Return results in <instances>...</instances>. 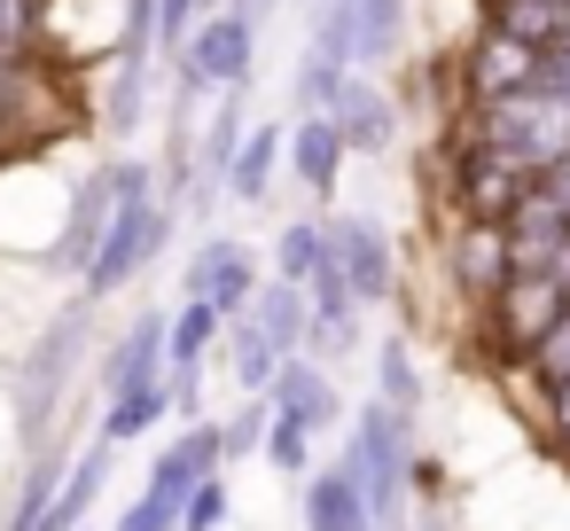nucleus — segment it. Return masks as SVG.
Here are the masks:
<instances>
[{
  "label": "nucleus",
  "instance_id": "58836bf2",
  "mask_svg": "<svg viewBox=\"0 0 570 531\" xmlns=\"http://www.w3.org/2000/svg\"><path fill=\"white\" fill-rule=\"evenodd\" d=\"M539 196H547V204H554V212L570 219V157H562L554 173H539Z\"/></svg>",
  "mask_w": 570,
  "mask_h": 531
},
{
  "label": "nucleus",
  "instance_id": "7ed1b4c3",
  "mask_svg": "<svg viewBox=\"0 0 570 531\" xmlns=\"http://www.w3.org/2000/svg\"><path fill=\"white\" fill-rule=\"evenodd\" d=\"M461 134L539 180V173H554V165L570 157V102L547 95V87H515V95L469 102V110H461Z\"/></svg>",
  "mask_w": 570,
  "mask_h": 531
},
{
  "label": "nucleus",
  "instance_id": "9b49d317",
  "mask_svg": "<svg viewBox=\"0 0 570 531\" xmlns=\"http://www.w3.org/2000/svg\"><path fill=\"white\" fill-rule=\"evenodd\" d=\"M258 282H266V274H258V258H250L235 235H212V243L188 258V274H180V297H204V305H219V313H243Z\"/></svg>",
  "mask_w": 570,
  "mask_h": 531
},
{
  "label": "nucleus",
  "instance_id": "f257e3e1",
  "mask_svg": "<svg viewBox=\"0 0 570 531\" xmlns=\"http://www.w3.org/2000/svg\"><path fill=\"white\" fill-rule=\"evenodd\" d=\"M165 235H173V212H165V180H157V165L149 157H118V196H110V227H102V243H95V258H87V305L95 297H118L157 250H165Z\"/></svg>",
  "mask_w": 570,
  "mask_h": 531
},
{
  "label": "nucleus",
  "instance_id": "20e7f679",
  "mask_svg": "<svg viewBox=\"0 0 570 531\" xmlns=\"http://www.w3.org/2000/svg\"><path fill=\"white\" fill-rule=\"evenodd\" d=\"M250 79H258V24H243L235 9H212V17L180 40V56H173V95H188V102L235 95V87H250Z\"/></svg>",
  "mask_w": 570,
  "mask_h": 531
},
{
  "label": "nucleus",
  "instance_id": "c9c22d12",
  "mask_svg": "<svg viewBox=\"0 0 570 531\" xmlns=\"http://www.w3.org/2000/svg\"><path fill=\"white\" fill-rule=\"evenodd\" d=\"M32 32H40V0H0V48H32Z\"/></svg>",
  "mask_w": 570,
  "mask_h": 531
},
{
  "label": "nucleus",
  "instance_id": "2f4dec72",
  "mask_svg": "<svg viewBox=\"0 0 570 531\" xmlns=\"http://www.w3.org/2000/svg\"><path fill=\"white\" fill-rule=\"evenodd\" d=\"M523 367H531V383H539V391H554V383L570 375V305H562V313L547 321V336H539V344L523 352Z\"/></svg>",
  "mask_w": 570,
  "mask_h": 531
},
{
  "label": "nucleus",
  "instance_id": "ea45409f",
  "mask_svg": "<svg viewBox=\"0 0 570 531\" xmlns=\"http://www.w3.org/2000/svg\"><path fill=\"white\" fill-rule=\"evenodd\" d=\"M547 399H554V414H547V422H554V437H562V445H570V375H562V383H554V391H547Z\"/></svg>",
  "mask_w": 570,
  "mask_h": 531
},
{
  "label": "nucleus",
  "instance_id": "7c9ffc66",
  "mask_svg": "<svg viewBox=\"0 0 570 531\" xmlns=\"http://www.w3.org/2000/svg\"><path fill=\"white\" fill-rule=\"evenodd\" d=\"M313 437H321L313 422H297V414H282V406H274V422H266V445H258V453H266L282 476H305V469H313Z\"/></svg>",
  "mask_w": 570,
  "mask_h": 531
},
{
  "label": "nucleus",
  "instance_id": "b1692460",
  "mask_svg": "<svg viewBox=\"0 0 570 531\" xmlns=\"http://www.w3.org/2000/svg\"><path fill=\"white\" fill-rule=\"evenodd\" d=\"M344 9H352V71L391 63L399 32H406V0H344Z\"/></svg>",
  "mask_w": 570,
  "mask_h": 531
},
{
  "label": "nucleus",
  "instance_id": "6e6552de",
  "mask_svg": "<svg viewBox=\"0 0 570 531\" xmlns=\"http://www.w3.org/2000/svg\"><path fill=\"white\" fill-rule=\"evenodd\" d=\"M110 196H118V157L95 165V173L71 188L63 227H56V243H48L40 266H56V274H87V258H95V243H102V227H110Z\"/></svg>",
  "mask_w": 570,
  "mask_h": 531
},
{
  "label": "nucleus",
  "instance_id": "ddd939ff",
  "mask_svg": "<svg viewBox=\"0 0 570 531\" xmlns=\"http://www.w3.org/2000/svg\"><path fill=\"white\" fill-rule=\"evenodd\" d=\"M282 157H289V173L305 180V196L313 204H328L336 188H344V134H336V118L328 110H305L297 126H289V141H282Z\"/></svg>",
  "mask_w": 570,
  "mask_h": 531
},
{
  "label": "nucleus",
  "instance_id": "cd10ccee",
  "mask_svg": "<svg viewBox=\"0 0 570 531\" xmlns=\"http://www.w3.org/2000/svg\"><path fill=\"white\" fill-rule=\"evenodd\" d=\"M149 79H157V71H141V63H110V87H102V126H110L118 141H134V134H141Z\"/></svg>",
  "mask_w": 570,
  "mask_h": 531
},
{
  "label": "nucleus",
  "instance_id": "37998d69",
  "mask_svg": "<svg viewBox=\"0 0 570 531\" xmlns=\"http://www.w3.org/2000/svg\"><path fill=\"white\" fill-rule=\"evenodd\" d=\"M406 531H438V523H430V515H422V523H406Z\"/></svg>",
  "mask_w": 570,
  "mask_h": 531
},
{
  "label": "nucleus",
  "instance_id": "39448f33",
  "mask_svg": "<svg viewBox=\"0 0 570 531\" xmlns=\"http://www.w3.org/2000/svg\"><path fill=\"white\" fill-rule=\"evenodd\" d=\"M87 321H95L87 305H63L40 328V344L24 352V375H17V430H24V445L48 437V422H56V406H63L71 375H79V352H87Z\"/></svg>",
  "mask_w": 570,
  "mask_h": 531
},
{
  "label": "nucleus",
  "instance_id": "f3484780",
  "mask_svg": "<svg viewBox=\"0 0 570 531\" xmlns=\"http://www.w3.org/2000/svg\"><path fill=\"white\" fill-rule=\"evenodd\" d=\"M110 453H118V445H102V437H95V445L71 461V476L56 484V500H48L24 531H79V523H87V508H95V500H102V484H110Z\"/></svg>",
  "mask_w": 570,
  "mask_h": 531
},
{
  "label": "nucleus",
  "instance_id": "5701e85b",
  "mask_svg": "<svg viewBox=\"0 0 570 531\" xmlns=\"http://www.w3.org/2000/svg\"><path fill=\"white\" fill-rule=\"evenodd\" d=\"M71 461H79V453H71L63 437H40V445H32V469H24V484H17V508L0 515V531H24V523L56 500V484L71 476Z\"/></svg>",
  "mask_w": 570,
  "mask_h": 531
},
{
  "label": "nucleus",
  "instance_id": "1a4fd4ad",
  "mask_svg": "<svg viewBox=\"0 0 570 531\" xmlns=\"http://www.w3.org/2000/svg\"><path fill=\"white\" fill-rule=\"evenodd\" d=\"M328 250H336V274L352 282V297L360 305H383L391 289H399V258H391V235L375 227V219H328Z\"/></svg>",
  "mask_w": 570,
  "mask_h": 531
},
{
  "label": "nucleus",
  "instance_id": "2eb2a0df",
  "mask_svg": "<svg viewBox=\"0 0 570 531\" xmlns=\"http://www.w3.org/2000/svg\"><path fill=\"white\" fill-rule=\"evenodd\" d=\"M149 383H165V313H134L126 336L102 360V399H126V391H149Z\"/></svg>",
  "mask_w": 570,
  "mask_h": 531
},
{
  "label": "nucleus",
  "instance_id": "e433bc0d",
  "mask_svg": "<svg viewBox=\"0 0 570 531\" xmlns=\"http://www.w3.org/2000/svg\"><path fill=\"white\" fill-rule=\"evenodd\" d=\"M17 95H24V56L0 48V141L17 134Z\"/></svg>",
  "mask_w": 570,
  "mask_h": 531
},
{
  "label": "nucleus",
  "instance_id": "9d476101",
  "mask_svg": "<svg viewBox=\"0 0 570 531\" xmlns=\"http://www.w3.org/2000/svg\"><path fill=\"white\" fill-rule=\"evenodd\" d=\"M539 56L547 48H523L508 32H476V48L461 56V102H492V95H515V87H539Z\"/></svg>",
  "mask_w": 570,
  "mask_h": 531
},
{
  "label": "nucleus",
  "instance_id": "6ab92c4d",
  "mask_svg": "<svg viewBox=\"0 0 570 531\" xmlns=\"http://www.w3.org/2000/svg\"><path fill=\"white\" fill-rule=\"evenodd\" d=\"M282 414H297V422H313V430H328L336 422V383H328V367L313 360V352H289L282 367H274V391H266Z\"/></svg>",
  "mask_w": 570,
  "mask_h": 531
},
{
  "label": "nucleus",
  "instance_id": "473e14b6",
  "mask_svg": "<svg viewBox=\"0 0 570 531\" xmlns=\"http://www.w3.org/2000/svg\"><path fill=\"white\" fill-rule=\"evenodd\" d=\"M266 422H274V399H243L235 422H219V453H227V461L258 453V445H266Z\"/></svg>",
  "mask_w": 570,
  "mask_h": 531
},
{
  "label": "nucleus",
  "instance_id": "72a5a7b5",
  "mask_svg": "<svg viewBox=\"0 0 570 531\" xmlns=\"http://www.w3.org/2000/svg\"><path fill=\"white\" fill-rule=\"evenodd\" d=\"M235 515V500H227V476H204L188 500H180V531H219Z\"/></svg>",
  "mask_w": 570,
  "mask_h": 531
},
{
  "label": "nucleus",
  "instance_id": "a878e982",
  "mask_svg": "<svg viewBox=\"0 0 570 531\" xmlns=\"http://www.w3.org/2000/svg\"><path fill=\"white\" fill-rule=\"evenodd\" d=\"M227 352H235V391H243V399H266V391H274L282 352L250 328V313H227Z\"/></svg>",
  "mask_w": 570,
  "mask_h": 531
},
{
  "label": "nucleus",
  "instance_id": "4c0bfd02",
  "mask_svg": "<svg viewBox=\"0 0 570 531\" xmlns=\"http://www.w3.org/2000/svg\"><path fill=\"white\" fill-rule=\"evenodd\" d=\"M539 87L570 102V48H547V56H539Z\"/></svg>",
  "mask_w": 570,
  "mask_h": 531
},
{
  "label": "nucleus",
  "instance_id": "423d86ee",
  "mask_svg": "<svg viewBox=\"0 0 570 531\" xmlns=\"http://www.w3.org/2000/svg\"><path fill=\"white\" fill-rule=\"evenodd\" d=\"M445 173H453V212H461V219H500V227H508V212L539 188L531 173H515L508 157H492V149H484V141H469L461 126H453Z\"/></svg>",
  "mask_w": 570,
  "mask_h": 531
},
{
  "label": "nucleus",
  "instance_id": "c756f323",
  "mask_svg": "<svg viewBox=\"0 0 570 531\" xmlns=\"http://www.w3.org/2000/svg\"><path fill=\"white\" fill-rule=\"evenodd\" d=\"M375 399H383V406H399L406 422H414V406H422V383H414V360H406V344H399V336H383V344H375Z\"/></svg>",
  "mask_w": 570,
  "mask_h": 531
},
{
  "label": "nucleus",
  "instance_id": "a211bd4d",
  "mask_svg": "<svg viewBox=\"0 0 570 531\" xmlns=\"http://www.w3.org/2000/svg\"><path fill=\"white\" fill-rule=\"evenodd\" d=\"M243 313H250V328H258L282 360H289V352H305L313 305H305V289H297V282H274V274H266V282L250 289V305H243Z\"/></svg>",
  "mask_w": 570,
  "mask_h": 531
},
{
  "label": "nucleus",
  "instance_id": "0eeeda50",
  "mask_svg": "<svg viewBox=\"0 0 570 531\" xmlns=\"http://www.w3.org/2000/svg\"><path fill=\"white\" fill-rule=\"evenodd\" d=\"M562 305H570V289H554L547 274H508V282H500V289H492V297L476 305V313L492 321L500 352H508V360H523V352H531V344L547 336V321H554Z\"/></svg>",
  "mask_w": 570,
  "mask_h": 531
},
{
  "label": "nucleus",
  "instance_id": "4468645a",
  "mask_svg": "<svg viewBox=\"0 0 570 531\" xmlns=\"http://www.w3.org/2000/svg\"><path fill=\"white\" fill-rule=\"evenodd\" d=\"M508 274H515L508 227H500V219H461V227H453V282L469 289V305H484Z\"/></svg>",
  "mask_w": 570,
  "mask_h": 531
},
{
  "label": "nucleus",
  "instance_id": "a19ab883",
  "mask_svg": "<svg viewBox=\"0 0 570 531\" xmlns=\"http://www.w3.org/2000/svg\"><path fill=\"white\" fill-rule=\"evenodd\" d=\"M227 9H235L243 24H266V17H274V0H227Z\"/></svg>",
  "mask_w": 570,
  "mask_h": 531
},
{
  "label": "nucleus",
  "instance_id": "f03ea898",
  "mask_svg": "<svg viewBox=\"0 0 570 531\" xmlns=\"http://www.w3.org/2000/svg\"><path fill=\"white\" fill-rule=\"evenodd\" d=\"M344 476H352V492H360V508H367L375 531H406V523H414V515H406V492H414V422H406L399 406L367 399V406L352 414Z\"/></svg>",
  "mask_w": 570,
  "mask_h": 531
},
{
  "label": "nucleus",
  "instance_id": "4be33fe9",
  "mask_svg": "<svg viewBox=\"0 0 570 531\" xmlns=\"http://www.w3.org/2000/svg\"><path fill=\"white\" fill-rule=\"evenodd\" d=\"M282 141H289V126H250V134H243V149H235V165H227V196H235V204H266V188H274V173H282Z\"/></svg>",
  "mask_w": 570,
  "mask_h": 531
},
{
  "label": "nucleus",
  "instance_id": "f704fd0d",
  "mask_svg": "<svg viewBox=\"0 0 570 531\" xmlns=\"http://www.w3.org/2000/svg\"><path fill=\"white\" fill-rule=\"evenodd\" d=\"M110 531H180V508L173 500H157V492H141V500H126L118 508V523Z\"/></svg>",
  "mask_w": 570,
  "mask_h": 531
},
{
  "label": "nucleus",
  "instance_id": "bb28decb",
  "mask_svg": "<svg viewBox=\"0 0 570 531\" xmlns=\"http://www.w3.org/2000/svg\"><path fill=\"white\" fill-rule=\"evenodd\" d=\"M165 414H173V391H165V383L126 391V399H102V445H134V437H149Z\"/></svg>",
  "mask_w": 570,
  "mask_h": 531
},
{
  "label": "nucleus",
  "instance_id": "c85d7f7f",
  "mask_svg": "<svg viewBox=\"0 0 570 531\" xmlns=\"http://www.w3.org/2000/svg\"><path fill=\"white\" fill-rule=\"evenodd\" d=\"M328 258V219H289L274 235V282H305Z\"/></svg>",
  "mask_w": 570,
  "mask_h": 531
},
{
  "label": "nucleus",
  "instance_id": "f8f14e48",
  "mask_svg": "<svg viewBox=\"0 0 570 531\" xmlns=\"http://www.w3.org/2000/svg\"><path fill=\"white\" fill-rule=\"evenodd\" d=\"M328 118H336V134H344V149H352V157H383V149L399 141V102H391L367 71H352V79H344V95L328 102Z\"/></svg>",
  "mask_w": 570,
  "mask_h": 531
},
{
  "label": "nucleus",
  "instance_id": "dca6fc26",
  "mask_svg": "<svg viewBox=\"0 0 570 531\" xmlns=\"http://www.w3.org/2000/svg\"><path fill=\"white\" fill-rule=\"evenodd\" d=\"M219 461H227V453H219V422H188V430L157 453V469H149V484H141V492H157V500H173V508H180L204 476H219Z\"/></svg>",
  "mask_w": 570,
  "mask_h": 531
},
{
  "label": "nucleus",
  "instance_id": "412c9836",
  "mask_svg": "<svg viewBox=\"0 0 570 531\" xmlns=\"http://www.w3.org/2000/svg\"><path fill=\"white\" fill-rule=\"evenodd\" d=\"M305 531H375L360 492H352V476H344V461L305 469Z\"/></svg>",
  "mask_w": 570,
  "mask_h": 531
},
{
  "label": "nucleus",
  "instance_id": "79ce46f5",
  "mask_svg": "<svg viewBox=\"0 0 570 531\" xmlns=\"http://www.w3.org/2000/svg\"><path fill=\"white\" fill-rule=\"evenodd\" d=\"M554 48H570V17H562V32H554Z\"/></svg>",
  "mask_w": 570,
  "mask_h": 531
},
{
  "label": "nucleus",
  "instance_id": "393cba45",
  "mask_svg": "<svg viewBox=\"0 0 570 531\" xmlns=\"http://www.w3.org/2000/svg\"><path fill=\"white\" fill-rule=\"evenodd\" d=\"M562 17H570V0H492V9H484V24L523 40V48H554Z\"/></svg>",
  "mask_w": 570,
  "mask_h": 531
},
{
  "label": "nucleus",
  "instance_id": "aec40b11",
  "mask_svg": "<svg viewBox=\"0 0 570 531\" xmlns=\"http://www.w3.org/2000/svg\"><path fill=\"white\" fill-rule=\"evenodd\" d=\"M227 336V313L204 305V297H180V313H165V375H188L204 367V352Z\"/></svg>",
  "mask_w": 570,
  "mask_h": 531
}]
</instances>
